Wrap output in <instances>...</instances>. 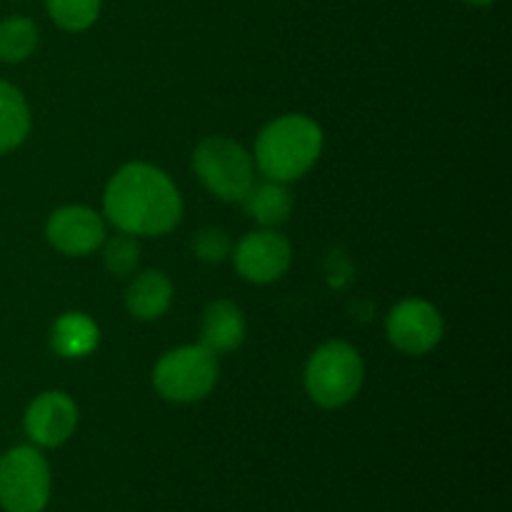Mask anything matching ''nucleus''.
I'll return each instance as SVG.
<instances>
[{
  "label": "nucleus",
  "mask_w": 512,
  "mask_h": 512,
  "mask_svg": "<svg viewBox=\"0 0 512 512\" xmlns=\"http://www.w3.org/2000/svg\"><path fill=\"white\" fill-rule=\"evenodd\" d=\"M103 210L118 233L160 238L183 220V195L158 165L128 163L105 185Z\"/></svg>",
  "instance_id": "obj_1"
},
{
  "label": "nucleus",
  "mask_w": 512,
  "mask_h": 512,
  "mask_svg": "<svg viewBox=\"0 0 512 512\" xmlns=\"http://www.w3.org/2000/svg\"><path fill=\"white\" fill-rule=\"evenodd\" d=\"M325 135L313 118L288 113L270 120L255 140V168L278 183H295L313 170L323 155Z\"/></svg>",
  "instance_id": "obj_2"
},
{
  "label": "nucleus",
  "mask_w": 512,
  "mask_h": 512,
  "mask_svg": "<svg viewBox=\"0 0 512 512\" xmlns=\"http://www.w3.org/2000/svg\"><path fill=\"white\" fill-rule=\"evenodd\" d=\"M365 380V365L358 350L345 340H328L305 363V393L315 405L338 410L353 403Z\"/></svg>",
  "instance_id": "obj_3"
},
{
  "label": "nucleus",
  "mask_w": 512,
  "mask_h": 512,
  "mask_svg": "<svg viewBox=\"0 0 512 512\" xmlns=\"http://www.w3.org/2000/svg\"><path fill=\"white\" fill-rule=\"evenodd\" d=\"M193 170L208 193L240 203L255 183V160L245 145L228 135H208L193 150Z\"/></svg>",
  "instance_id": "obj_4"
},
{
  "label": "nucleus",
  "mask_w": 512,
  "mask_h": 512,
  "mask_svg": "<svg viewBox=\"0 0 512 512\" xmlns=\"http://www.w3.org/2000/svg\"><path fill=\"white\" fill-rule=\"evenodd\" d=\"M218 355L205 345H180L168 350L153 368V388L168 403L190 405L208 398L218 385Z\"/></svg>",
  "instance_id": "obj_5"
},
{
  "label": "nucleus",
  "mask_w": 512,
  "mask_h": 512,
  "mask_svg": "<svg viewBox=\"0 0 512 512\" xmlns=\"http://www.w3.org/2000/svg\"><path fill=\"white\" fill-rule=\"evenodd\" d=\"M50 488V465L40 448L18 445L0 455V508L5 512H43Z\"/></svg>",
  "instance_id": "obj_6"
},
{
  "label": "nucleus",
  "mask_w": 512,
  "mask_h": 512,
  "mask_svg": "<svg viewBox=\"0 0 512 512\" xmlns=\"http://www.w3.org/2000/svg\"><path fill=\"white\" fill-rule=\"evenodd\" d=\"M235 270L253 285H268L283 278L293 263V245L278 228H260L233 245Z\"/></svg>",
  "instance_id": "obj_7"
},
{
  "label": "nucleus",
  "mask_w": 512,
  "mask_h": 512,
  "mask_svg": "<svg viewBox=\"0 0 512 512\" xmlns=\"http://www.w3.org/2000/svg\"><path fill=\"white\" fill-rule=\"evenodd\" d=\"M385 335L405 355H425L445 335V320L433 303L423 298H405L385 318Z\"/></svg>",
  "instance_id": "obj_8"
},
{
  "label": "nucleus",
  "mask_w": 512,
  "mask_h": 512,
  "mask_svg": "<svg viewBox=\"0 0 512 512\" xmlns=\"http://www.w3.org/2000/svg\"><path fill=\"white\" fill-rule=\"evenodd\" d=\"M78 420V403L68 393L45 390L25 408L23 428L35 448H60L73 438Z\"/></svg>",
  "instance_id": "obj_9"
},
{
  "label": "nucleus",
  "mask_w": 512,
  "mask_h": 512,
  "mask_svg": "<svg viewBox=\"0 0 512 512\" xmlns=\"http://www.w3.org/2000/svg\"><path fill=\"white\" fill-rule=\"evenodd\" d=\"M45 238L58 253L83 258L105 243L108 230L103 215L88 205H63L45 223Z\"/></svg>",
  "instance_id": "obj_10"
},
{
  "label": "nucleus",
  "mask_w": 512,
  "mask_h": 512,
  "mask_svg": "<svg viewBox=\"0 0 512 512\" xmlns=\"http://www.w3.org/2000/svg\"><path fill=\"white\" fill-rule=\"evenodd\" d=\"M248 338V320L233 300H213L200 320V345L218 353H233Z\"/></svg>",
  "instance_id": "obj_11"
},
{
  "label": "nucleus",
  "mask_w": 512,
  "mask_h": 512,
  "mask_svg": "<svg viewBox=\"0 0 512 512\" xmlns=\"http://www.w3.org/2000/svg\"><path fill=\"white\" fill-rule=\"evenodd\" d=\"M173 295V280L163 270H143L130 280L128 293H125V308L135 320L153 323L168 313L173 305Z\"/></svg>",
  "instance_id": "obj_12"
},
{
  "label": "nucleus",
  "mask_w": 512,
  "mask_h": 512,
  "mask_svg": "<svg viewBox=\"0 0 512 512\" xmlns=\"http://www.w3.org/2000/svg\"><path fill=\"white\" fill-rule=\"evenodd\" d=\"M245 213L260 225V228H280L288 223L293 215V193L288 190V183H278V180H255L245 198L240 200Z\"/></svg>",
  "instance_id": "obj_13"
},
{
  "label": "nucleus",
  "mask_w": 512,
  "mask_h": 512,
  "mask_svg": "<svg viewBox=\"0 0 512 512\" xmlns=\"http://www.w3.org/2000/svg\"><path fill=\"white\" fill-rule=\"evenodd\" d=\"M98 343V323H95L90 315L80 313V310H70V313L60 315L53 323V330H50V348H53L60 358H88L90 353H95Z\"/></svg>",
  "instance_id": "obj_14"
},
{
  "label": "nucleus",
  "mask_w": 512,
  "mask_h": 512,
  "mask_svg": "<svg viewBox=\"0 0 512 512\" xmlns=\"http://www.w3.org/2000/svg\"><path fill=\"white\" fill-rule=\"evenodd\" d=\"M30 128L33 113L23 90L10 80H0V158L18 150L28 140Z\"/></svg>",
  "instance_id": "obj_15"
},
{
  "label": "nucleus",
  "mask_w": 512,
  "mask_h": 512,
  "mask_svg": "<svg viewBox=\"0 0 512 512\" xmlns=\"http://www.w3.org/2000/svg\"><path fill=\"white\" fill-rule=\"evenodd\" d=\"M40 45V28L33 18L10 15L0 20V63H25Z\"/></svg>",
  "instance_id": "obj_16"
},
{
  "label": "nucleus",
  "mask_w": 512,
  "mask_h": 512,
  "mask_svg": "<svg viewBox=\"0 0 512 512\" xmlns=\"http://www.w3.org/2000/svg\"><path fill=\"white\" fill-rule=\"evenodd\" d=\"M45 10L60 30L83 33L98 23L103 0H45Z\"/></svg>",
  "instance_id": "obj_17"
},
{
  "label": "nucleus",
  "mask_w": 512,
  "mask_h": 512,
  "mask_svg": "<svg viewBox=\"0 0 512 512\" xmlns=\"http://www.w3.org/2000/svg\"><path fill=\"white\" fill-rule=\"evenodd\" d=\"M103 248V265L115 278H130L140 265V243L138 238L128 233H118L113 238H105Z\"/></svg>",
  "instance_id": "obj_18"
},
{
  "label": "nucleus",
  "mask_w": 512,
  "mask_h": 512,
  "mask_svg": "<svg viewBox=\"0 0 512 512\" xmlns=\"http://www.w3.org/2000/svg\"><path fill=\"white\" fill-rule=\"evenodd\" d=\"M193 253L200 263L218 265L230 258V253H233V240H230L225 228L208 225V228L198 230V235L193 238Z\"/></svg>",
  "instance_id": "obj_19"
},
{
  "label": "nucleus",
  "mask_w": 512,
  "mask_h": 512,
  "mask_svg": "<svg viewBox=\"0 0 512 512\" xmlns=\"http://www.w3.org/2000/svg\"><path fill=\"white\" fill-rule=\"evenodd\" d=\"M460 3L470 5V8H488V5H493L495 0H460Z\"/></svg>",
  "instance_id": "obj_20"
}]
</instances>
